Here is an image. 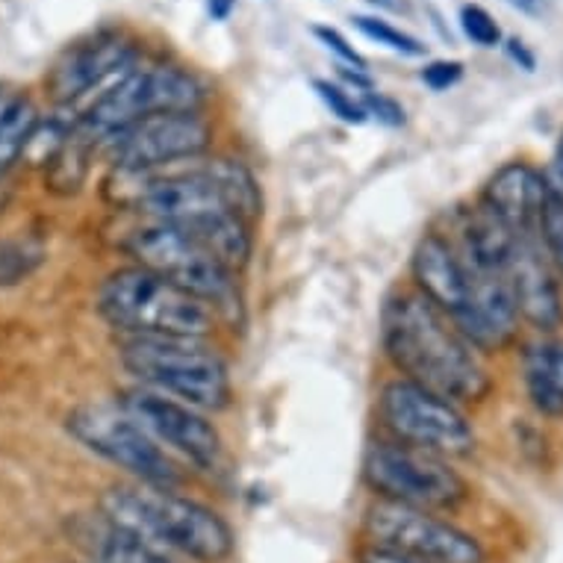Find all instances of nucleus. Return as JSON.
<instances>
[{"mask_svg": "<svg viewBox=\"0 0 563 563\" xmlns=\"http://www.w3.org/2000/svg\"><path fill=\"white\" fill-rule=\"evenodd\" d=\"M380 333L396 369L452 405H478L493 393V378L478 351L422 292L389 298Z\"/></svg>", "mask_w": 563, "mask_h": 563, "instance_id": "obj_1", "label": "nucleus"}, {"mask_svg": "<svg viewBox=\"0 0 563 563\" xmlns=\"http://www.w3.org/2000/svg\"><path fill=\"white\" fill-rule=\"evenodd\" d=\"M101 514L157 549H175L198 563H224L236 545L216 510L166 487H110L101 496Z\"/></svg>", "mask_w": 563, "mask_h": 563, "instance_id": "obj_2", "label": "nucleus"}, {"mask_svg": "<svg viewBox=\"0 0 563 563\" xmlns=\"http://www.w3.org/2000/svg\"><path fill=\"white\" fill-rule=\"evenodd\" d=\"M121 363L145 389L198 410H222L231 405L228 363L198 336H130L121 342Z\"/></svg>", "mask_w": 563, "mask_h": 563, "instance_id": "obj_3", "label": "nucleus"}, {"mask_svg": "<svg viewBox=\"0 0 563 563\" xmlns=\"http://www.w3.org/2000/svg\"><path fill=\"white\" fill-rule=\"evenodd\" d=\"M98 310L130 336H198L213 331L216 310L145 266L119 268L103 280Z\"/></svg>", "mask_w": 563, "mask_h": 563, "instance_id": "obj_4", "label": "nucleus"}, {"mask_svg": "<svg viewBox=\"0 0 563 563\" xmlns=\"http://www.w3.org/2000/svg\"><path fill=\"white\" fill-rule=\"evenodd\" d=\"M207 98L198 77L175 68V65H148L130 68L121 75L98 101L86 110L75 128L92 145L107 142L139 119H148L157 112H201Z\"/></svg>", "mask_w": 563, "mask_h": 563, "instance_id": "obj_5", "label": "nucleus"}, {"mask_svg": "<svg viewBox=\"0 0 563 563\" xmlns=\"http://www.w3.org/2000/svg\"><path fill=\"white\" fill-rule=\"evenodd\" d=\"M128 251L136 257L139 266L157 272L175 287L201 298L203 305L213 307L216 316H233L240 310L236 272L224 266L192 233L180 231L175 224L151 222L133 231Z\"/></svg>", "mask_w": 563, "mask_h": 563, "instance_id": "obj_6", "label": "nucleus"}, {"mask_svg": "<svg viewBox=\"0 0 563 563\" xmlns=\"http://www.w3.org/2000/svg\"><path fill=\"white\" fill-rule=\"evenodd\" d=\"M363 481L384 501L449 510L470 499V484L449 457L407 443H375L363 457Z\"/></svg>", "mask_w": 563, "mask_h": 563, "instance_id": "obj_7", "label": "nucleus"}, {"mask_svg": "<svg viewBox=\"0 0 563 563\" xmlns=\"http://www.w3.org/2000/svg\"><path fill=\"white\" fill-rule=\"evenodd\" d=\"M68 434L89 452L151 487L175 489L184 475L159 443H154L124 407L115 405H80L68 413Z\"/></svg>", "mask_w": 563, "mask_h": 563, "instance_id": "obj_8", "label": "nucleus"}, {"mask_svg": "<svg viewBox=\"0 0 563 563\" xmlns=\"http://www.w3.org/2000/svg\"><path fill=\"white\" fill-rule=\"evenodd\" d=\"M378 410L398 443L443 457H463L475 449V431L461 407L413 380H389L380 389Z\"/></svg>", "mask_w": 563, "mask_h": 563, "instance_id": "obj_9", "label": "nucleus"}, {"mask_svg": "<svg viewBox=\"0 0 563 563\" xmlns=\"http://www.w3.org/2000/svg\"><path fill=\"white\" fill-rule=\"evenodd\" d=\"M372 545L426 563H487L484 545L431 510L378 499L363 519Z\"/></svg>", "mask_w": 563, "mask_h": 563, "instance_id": "obj_10", "label": "nucleus"}, {"mask_svg": "<svg viewBox=\"0 0 563 563\" xmlns=\"http://www.w3.org/2000/svg\"><path fill=\"white\" fill-rule=\"evenodd\" d=\"M210 139L213 130L201 112H157L112 133L103 145L119 172L139 175L201 157Z\"/></svg>", "mask_w": 563, "mask_h": 563, "instance_id": "obj_11", "label": "nucleus"}, {"mask_svg": "<svg viewBox=\"0 0 563 563\" xmlns=\"http://www.w3.org/2000/svg\"><path fill=\"white\" fill-rule=\"evenodd\" d=\"M121 407L139 422V428L159 445H168L184 461L210 470L222 454V437L213 422L192 405H184L177 398H168L154 389H128L121 398Z\"/></svg>", "mask_w": 563, "mask_h": 563, "instance_id": "obj_12", "label": "nucleus"}, {"mask_svg": "<svg viewBox=\"0 0 563 563\" xmlns=\"http://www.w3.org/2000/svg\"><path fill=\"white\" fill-rule=\"evenodd\" d=\"M501 275L508 277L510 292L517 301L519 319H526L534 331L552 333L563 324V292L558 272L545 257L537 236H522L510 254Z\"/></svg>", "mask_w": 563, "mask_h": 563, "instance_id": "obj_13", "label": "nucleus"}, {"mask_svg": "<svg viewBox=\"0 0 563 563\" xmlns=\"http://www.w3.org/2000/svg\"><path fill=\"white\" fill-rule=\"evenodd\" d=\"M416 292L431 301L449 322H457L472 298V266L443 233H426L410 260Z\"/></svg>", "mask_w": 563, "mask_h": 563, "instance_id": "obj_14", "label": "nucleus"}, {"mask_svg": "<svg viewBox=\"0 0 563 563\" xmlns=\"http://www.w3.org/2000/svg\"><path fill=\"white\" fill-rule=\"evenodd\" d=\"M133 59H136V47L130 42H124L121 36H98L68 51L56 63L47 89L54 95V101L71 103L112 77L128 75L133 68Z\"/></svg>", "mask_w": 563, "mask_h": 563, "instance_id": "obj_15", "label": "nucleus"}, {"mask_svg": "<svg viewBox=\"0 0 563 563\" xmlns=\"http://www.w3.org/2000/svg\"><path fill=\"white\" fill-rule=\"evenodd\" d=\"M545 198H549L545 172L526 163V159L505 163L496 175L489 177L484 192H481V203L519 236L540 233Z\"/></svg>", "mask_w": 563, "mask_h": 563, "instance_id": "obj_16", "label": "nucleus"}, {"mask_svg": "<svg viewBox=\"0 0 563 563\" xmlns=\"http://www.w3.org/2000/svg\"><path fill=\"white\" fill-rule=\"evenodd\" d=\"M71 537L92 563H172L163 549L103 514L77 519L71 526Z\"/></svg>", "mask_w": 563, "mask_h": 563, "instance_id": "obj_17", "label": "nucleus"}, {"mask_svg": "<svg viewBox=\"0 0 563 563\" xmlns=\"http://www.w3.org/2000/svg\"><path fill=\"white\" fill-rule=\"evenodd\" d=\"M528 401L545 419H563V340L540 336L522 349Z\"/></svg>", "mask_w": 563, "mask_h": 563, "instance_id": "obj_18", "label": "nucleus"}, {"mask_svg": "<svg viewBox=\"0 0 563 563\" xmlns=\"http://www.w3.org/2000/svg\"><path fill=\"white\" fill-rule=\"evenodd\" d=\"M38 128V112L27 98H15L0 110V172L24 154Z\"/></svg>", "mask_w": 563, "mask_h": 563, "instance_id": "obj_19", "label": "nucleus"}, {"mask_svg": "<svg viewBox=\"0 0 563 563\" xmlns=\"http://www.w3.org/2000/svg\"><path fill=\"white\" fill-rule=\"evenodd\" d=\"M354 27L361 30L363 36L372 38V42H378V45L389 47V51H396L401 56H426L428 45H422L419 38L405 33V30H398L396 24H389V21L378 19V15H354Z\"/></svg>", "mask_w": 563, "mask_h": 563, "instance_id": "obj_20", "label": "nucleus"}, {"mask_svg": "<svg viewBox=\"0 0 563 563\" xmlns=\"http://www.w3.org/2000/svg\"><path fill=\"white\" fill-rule=\"evenodd\" d=\"M537 240L543 245L545 257H549L554 272L563 277V192L554 189V186H549V198H545Z\"/></svg>", "mask_w": 563, "mask_h": 563, "instance_id": "obj_21", "label": "nucleus"}, {"mask_svg": "<svg viewBox=\"0 0 563 563\" xmlns=\"http://www.w3.org/2000/svg\"><path fill=\"white\" fill-rule=\"evenodd\" d=\"M461 30L463 36L478 47H499L501 38H505L501 36V27L496 24V19H493L484 7H478V3H466V7H461Z\"/></svg>", "mask_w": 563, "mask_h": 563, "instance_id": "obj_22", "label": "nucleus"}, {"mask_svg": "<svg viewBox=\"0 0 563 563\" xmlns=\"http://www.w3.org/2000/svg\"><path fill=\"white\" fill-rule=\"evenodd\" d=\"M313 89L316 95L322 98V103L328 107V110L336 115L340 121H345V124H366V110H363V103L357 101V98H351L342 86L331 84V80H313Z\"/></svg>", "mask_w": 563, "mask_h": 563, "instance_id": "obj_23", "label": "nucleus"}, {"mask_svg": "<svg viewBox=\"0 0 563 563\" xmlns=\"http://www.w3.org/2000/svg\"><path fill=\"white\" fill-rule=\"evenodd\" d=\"M38 251H30L24 242H0V284H19L38 263Z\"/></svg>", "mask_w": 563, "mask_h": 563, "instance_id": "obj_24", "label": "nucleus"}, {"mask_svg": "<svg viewBox=\"0 0 563 563\" xmlns=\"http://www.w3.org/2000/svg\"><path fill=\"white\" fill-rule=\"evenodd\" d=\"M313 36L319 38V42H322V45L331 51V54L340 56L342 65H349V68H354V71H369V65H366V59L361 56V51L351 45L349 38L342 36L336 27H328V24H316Z\"/></svg>", "mask_w": 563, "mask_h": 563, "instance_id": "obj_25", "label": "nucleus"}, {"mask_svg": "<svg viewBox=\"0 0 563 563\" xmlns=\"http://www.w3.org/2000/svg\"><path fill=\"white\" fill-rule=\"evenodd\" d=\"M463 80V63H449V59H434L422 68V84L434 92H449L452 86Z\"/></svg>", "mask_w": 563, "mask_h": 563, "instance_id": "obj_26", "label": "nucleus"}, {"mask_svg": "<svg viewBox=\"0 0 563 563\" xmlns=\"http://www.w3.org/2000/svg\"><path fill=\"white\" fill-rule=\"evenodd\" d=\"M361 103L363 110H366V115L378 119L380 124H387V128H401V124H405V107L398 101H393V98H387V95L363 92Z\"/></svg>", "mask_w": 563, "mask_h": 563, "instance_id": "obj_27", "label": "nucleus"}, {"mask_svg": "<svg viewBox=\"0 0 563 563\" xmlns=\"http://www.w3.org/2000/svg\"><path fill=\"white\" fill-rule=\"evenodd\" d=\"M505 54H508L522 71H534L537 68V56L528 51V45L522 38H508V42H505Z\"/></svg>", "mask_w": 563, "mask_h": 563, "instance_id": "obj_28", "label": "nucleus"}, {"mask_svg": "<svg viewBox=\"0 0 563 563\" xmlns=\"http://www.w3.org/2000/svg\"><path fill=\"white\" fill-rule=\"evenodd\" d=\"M361 563H426L416 561V558H407V554L389 552V549H378V545H369L361 552Z\"/></svg>", "mask_w": 563, "mask_h": 563, "instance_id": "obj_29", "label": "nucleus"}, {"mask_svg": "<svg viewBox=\"0 0 563 563\" xmlns=\"http://www.w3.org/2000/svg\"><path fill=\"white\" fill-rule=\"evenodd\" d=\"M545 180H549V186H554V189H561L563 192V136L561 142H558V151H554L552 166L545 168Z\"/></svg>", "mask_w": 563, "mask_h": 563, "instance_id": "obj_30", "label": "nucleus"}, {"mask_svg": "<svg viewBox=\"0 0 563 563\" xmlns=\"http://www.w3.org/2000/svg\"><path fill=\"white\" fill-rule=\"evenodd\" d=\"M340 75L349 80V84H354V89H363V92H372V80L366 71H351L349 65H340Z\"/></svg>", "mask_w": 563, "mask_h": 563, "instance_id": "obj_31", "label": "nucleus"}, {"mask_svg": "<svg viewBox=\"0 0 563 563\" xmlns=\"http://www.w3.org/2000/svg\"><path fill=\"white\" fill-rule=\"evenodd\" d=\"M233 3H236V0H207V12H210L216 21H224L231 15Z\"/></svg>", "mask_w": 563, "mask_h": 563, "instance_id": "obj_32", "label": "nucleus"}, {"mask_svg": "<svg viewBox=\"0 0 563 563\" xmlns=\"http://www.w3.org/2000/svg\"><path fill=\"white\" fill-rule=\"evenodd\" d=\"M508 7H514V10L526 12V15H540L545 7V0H505Z\"/></svg>", "mask_w": 563, "mask_h": 563, "instance_id": "obj_33", "label": "nucleus"}]
</instances>
